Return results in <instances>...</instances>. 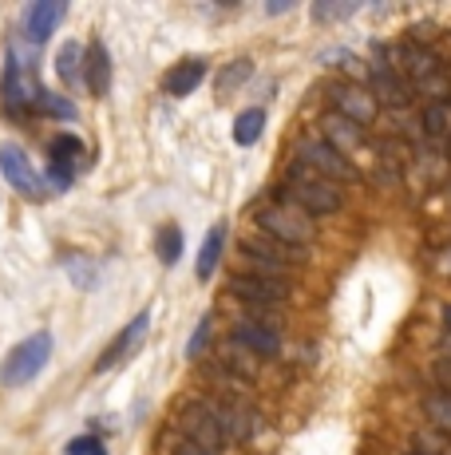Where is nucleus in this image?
I'll return each instance as SVG.
<instances>
[{
  "mask_svg": "<svg viewBox=\"0 0 451 455\" xmlns=\"http://www.w3.org/2000/svg\"><path fill=\"white\" fill-rule=\"evenodd\" d=\"M249 222H254L257 234H265V238L277 242V246H285V250L305 253L317 242V222L301 214V210L285 198L281 187H273L265 203H257L249 210Z\"/></svg>",
  "mask_w": 451,
  "mask_h": 455,
  "instance_id": "obj_1",
  "label": "nucleus"
},
{
  "mask_svg": "<svg viewBox=\"0 0 451 455\" xmlns=\"http://www.w3.org/2000/svg\"><path fill=\"white\" fill-rule=\"evenodd\" d=\"M277 187L285 190V198H289L305 218H325V214H336V210L344 206L341 187L328 182V179H320L317 171H309V166L297 163V159L285 166V179L277 182Z\"/></svg>",
  "mask_w": 451,
  "mask_h": 455,
  "instance_id": "obj_2",
  "label": "nucleus"
},
{
  "mask_svg": "<svg viewBox=\"0 0 451 455\" xmlns=\"http://www.w3.org/2000/svg\"><path fill=\"white\" fill-rule=\"evenodd\" d=\"M51 348H56V337L48 329L32 332L16 348H8V356L0 361V388H24V384H32L48 369Z\"/></svg>",
  "mask_w": 451,
  "mask_h": 455,
  "instance_id": "obj_3",
  "label": "nucleus"
},
{
  "mask_svg": "<svg viewBox=\"0 0 451 455\" xmlns=\"http://www.w3.org/2000/svg\"><path fill=\"white\" fill-rule=\"evenodd\" d=\"M36 95H40V84H36V68L24 64L20 60V48H8V64H4V80H0V100H4V111L12 119H28L32 108H36Z\"/></svg>",
  "mask_w": 451,
  "mask_h": 455,
  "instance_id": "obj_4",
  "label": "nucleus"
},
{
  "mask_svg": "<svg viewBox=\"0 0 451 455\" xmlns=\"http://www.w3.org/2000/svg\"><path fill=\"white\" fill-rule=\"evenodd\" d=\"M297 163H305L309 171H317L320 179H328V182H336V187H357L360 182V171H357V163L352 159H344L336 147H328L325 139L317 135H305L297 143Z\"/></svg>",
  "mask_w": 451,
  "mask_h": 455,
  "instance_id": "obj_5",
  "label": "nucleus"
},
{
  "mask_svg": "<svg viewBox=\"0 0 451 455\" xmlns=\"http://www.w3.org/2000/svg\"><path fill=\"white\" fill-rule=\"evenodd\" d=\"M194 400L202 404V412L218 424V432L226 435V443H249V440H254V432H257L254 408L238 404V400L214 396V392H194Z\"/></svg>",
  "mask_w": 451,
  "mask_h": 455,
  "instance_id": "obj_6",
  "label": "nucleus"
},
{
  "mask_svg": "<svg viewBox=\"0 0 451 455\" xmlns=\"http://www.w3.org/2000/svg\"><path fill=\"white\" fill-rule=\"evenodd\" d=\"M364 92L376 100V108H392V111H404L407 103H412V87H407V80L400 72H396L392 64L384 60V52L376 48V56H372L368 72H364Z\"/></svg>",
  "mask_w": 451,
  "mask_h": 455,
  "instance_id": "obj_7",
  "label": "nucleus"
},
{
  "mask_svg": "<svg viewBox=\"0 0 451 455\" xmlns=\"http://www.w3.org/2000/svg\"><path fill=\"white\" fill-rule=\"evenodd\" d=\"M226 293L238 297V301L254 313H277L293 301V290L285 282H262V277H246V274H230Z\"/></svg>",
  "mask_w": 451,
  "mask_h": 455,
  "instance_id": "obj_8",
  "label": "nucleus"
},
{
  "mask_svg": "<svg viewBox=\"0 0 451 455\" xmlns=\"http://www.w3.org/2000/svg\"><path fill=\"white\" fill-rule=\"evenodd\" d=\"M0 174H4V182L16 190L20 198H28V203H44L48 190H44V179H40V171L32 166L28 151L16 143H0Z\"/></svg>",
  "mask_w": 451,
  "mask_h": 455,
  "instance_id": "obj_9",
  "label": "nucleus"
},
{
  "mask_svg": "<svg viewBox=\"0 0 451 455\" xmlns=\"http://www.w3.org/2000/svg\"><path fill=\"white\" fill-rule=\"evenodd\" d=\"M175 435H178V440H186V443H194V448L218 451V455H226V448H230V443H226V435L218 432V424L202 412V404H198L194 396L182 400V408L175 412Z\"/></svg>",
  "mask_w": 451,
  "mask_h": 455,
  "instance_id": "obj_10",
  "label": "nucleus"
},
{
  "mask_svg": "<svg viewBox=\"0 0 451 455\" xmlns=\"http://www.w3.org/2000/svg\"><path fill=\"white\" fill-rule=\"evenodd\" d=\"M328 103H333V116L349 119V124H357L360 131H368L372 124H376V116H380L376 100L364 92V84H352V80H333L328 84Z\"/></svg>",
  "mask_w": 451,
  "mask_h": 455,
  "instance_id": "obj_11",
  "label": "nucleus"
},
{
  "mask_svg": "<svg viewBox=\"0 0 451 455\" xmlns=\"http://www.w3.org/2000/svg\"><path fill=\"white\" fill-rule=\"evenodd\" d=\"M146 332H151V309H138L135 317L115 332V340H111V345L95 356V372H111V369H119L123 361H131L138 348H143Z\"/></svg>",
  "mask_w": 451,
  "mask_h": 455,
  "instance_id": "obj_12",
  "label": "nucleus"
},
{
  "mask_svg": "<svg viewBox=\"0 0 451 455\" xmlns=\"http://www.w3.org/2000/svg\"><path fill=\"white\" fill-rule=\"evenodd\" d=\"M226 337H230L238 348H246L249 356H257V361H277V356H281V332L270 329V321L238 317Z\"/></svg>",
  "mask_w": 451,
  "mask_h": 455,
  "instance_id": "obj_13",
  "label": "nucleus"
},
{
  "mask_svg": "<svg viewBox=\"0 0 451 455\" xmlns=\"http://www.w3.org/2000/svg\"><path fill=\"white\" fill-rule=\"evenodd\" d=\"M67 16V4L64 0H36V4L24 8V20H20V36L24 44H48V36L59 28V20Z\"/></svg>",
  "mask_w": 451,
  "mask_h": 455,
  "instance_id": "obj_14",
  "label": "nucleus"
},
{
  "mask_svg": "<svg viewBox=\"0 0 451 455\" xmlns=\"http://www.w3.org/2000/svg\"><path fill=\"white\" fill-rule=\"evenodd\" d=\"M83 87H88L95 100H107V92H111V52L99 36H91L83 44Z\"/></svg>",
  "mask_w": 451,
  "mask_h": 455,
  "instance_id": "obj_15",
  "label": "nucleus"
},
{
  "mask_svg": "<svg viewBox=\"0 0 451 455\" xmlns=\"http://www.w3.org/2000/svg\"><path fill=\"white\" fill-rule=\"evenodd\" d=\"M206 72H210V64H206L202 56L182 60V64H175V68L167 72V80H162V92L175 95V100H186V95H194L198 87H202Z\"/></svg>",
  "mask_w": 451,
  "mask_h": 455,
  "instance_id": "obj_16",
  "label": "nucleus"
},
{
  "mask_svg": "<svg viewBox=\"0 0 451 455\" xmlns=\"http://www.w3.org/2000/svg\"><path fill=\"white\" fill-rule=\"evenodd\" d=\"M317 135L325 139L328 147H336V151H341L344 159H349V155L364 143V131H360L357 124H349V119L333 116V111H325V116H320V131H317Z\"/></svg>",
  "mask_w": 451,
  "mask_h": 455,
  "instance_id": "obj_17",
  "label": "nucleus"
},
{
  "mask_svg": "<svg viewBox=\"0 0 451 455\" xmlns=\"http://www.w3.org/2000/svg\"><path fill=\"white\" fill-rule=\"evenodd\" d=\"M222 253H226V222H214L210 234L202 238V246H198V258H194V277L198 282H210V277L218 274Z\"/></svg>",
  "mask_w": 451,
  "mask_h": 455,
  "instance_id": "obj_18",
  "label": "nucleus"
},
{
  "mask_svg": "<svg viewBox=\"0 0 451 455\" xmlns=\"http://www.w3.org/2000/svg\"><path fill=\"white\" fill-rule=\"evenodd\" d=\"M233 274H246V277H262V282H285L289 285L297 277V266H285V261L273 258H254V253H238V266Z\"/></svg>",
  "mask_w": 451,
  "mask_h": 455,
  "instance_id": "obj_19",
  "label": "nucleus"
},
{
  "mask_svg": "<svg viewBox=\"0 0 451 455\" xmlns=\"http://www.w3.org/2000/svg\"><path fill=\"white\" fill-rule=\"evenodd\" d=\"M83 155H88V147H83L80 135H72V131H59V135L48 139V166H64V171H80Z\"/></svg>",
  "mask_w": 451,
  "mask_h": 455,
  "instance_id": "obj_20",
  "label": "nucleus"
},
{
  "mask_svg": "<svg viewBox=\"0 0 451 455\" xmlns=\"http://www.w3.org/2000/svg\"><path fill=\"white\" fill-rule=\"evenodd\" d=\"M214 361H218L226 372H233V376H238V380H246L249 388H254L257 372H262V361H257V356H249L246 348H238L230 337L222 340V348H218V356H214Z\"/></svg>",
  "mask_w": 451,
  "mask_h": 455,
  "instance_id": "obj_21",
  "label": "nucleus"
},
{
  "mask_svg": "<svg viewBox=\"0 0 451 455\" xmlns=\"http://www.w3.org/2000/svg\"><path fill=\"white\" fill-rule=\"evenodd\" d=\"M420 412H423V419H428L431 432H439V435H447L451 440V392L447 388H428L423 392Z\"/></svg>",
  "mask_w": 451,
  "mask_h": 455,
  "instance_id": "obj_22",
  "label": "nucleus"
},
{
  "mask_svg": "<svg viewBox=\"0 0 451 455\" xmlns=\"http://www.w3.org/2000/svg\"><path fill=\"white\" fill-rule=\"evenodd\" d=\"M56 76L67 92L83 87V44L80 40H67L64 48L56 52Z\"/></svg>",
  "mask_w": 451,
  "mask_h": 455,
  "instance_id": "obj_23",
  "label": "nucleus"
},
{
  "mask_svg": "<svg viewBox=\"0 0 451 455\" xmlns=\"http://www.w3.org/2000/svg\"><path fill=\"white\" fill-rule=\"evenodd\" d=\"M241 253H254V258H273V261H285V266H301V258H305V253H297V250L277 246V242H270L265 234H257V230L241 238Z\"/></svg>",
  "mask_w": 451,
  "mask_h": 455,
  "instance_id": "obj_24",
  "label": "nucleus"
},
{
  "mask_svg": "<svg viewBox=\"0 0 451 455\" xmlns=\"http://www.w3.org/2000/svg\"><path fill=\"white\" fill-rule=\"evenodd\" d=\"M420 127L428 139H444L451 135V100H436V103H423L420 111Z\"/></svg>",
  "mask_w": 451,
  "mask_h": 455,
  "instance_id": "obj_25",
  "label": "nucleus"
},
{
  "mask_svg": "<svg viewBox=\"0 0 451 455\" xmlns=\"http://www.w3.org/2000/svg\"><path fill=\"white\" fill-rule=\"evenodd\" d=\"M262 131H265V108H246V111H238L230 135L238 147H254L262 139Z\"/></svg>",
  "mask_w": 451,
  "mask_h": 455,
  "instance_id": "obj_26",
  "label": "nucleus"
},
{
  "mask_svg": "<svg viewBox=\"0 0 451 455\" xmlns=\"http://www.w3.org/2000/svg\"><path fill=\"white\" fill-rule=\"evenodd\" d=\"M32 116H48V119H59V124H72V119L80 116V111H75V103L67 100V95H59V92H48V87H40Z\"/></svg>",
  "mask_w": 451,
  "mask_h": 455,
  "instance_id": "obj_27",
  "label": "nucleus"
},
{
  "mask_svg": "<svg viewBox=\"0 0 451 455\" xmlns=\"http://www.w3.org/2000/svg\"><path fill=\"white\" fill-rule=\"evenodd\" d=\"M182 230L175 222H162L159 230H154V253H159V261L162 266H178V258H182Z\"/></svg>",
  "mask_w": 451,
  "mask_h": 455,
  "instance_id": "obj_28",
  "label": "nucleus"
},
{
  "mask_svg": "<svg viewBox=\"0 0 451 455\" xmlns=\"http://www.w3.org/2000/svg\"><path fill=\"white\" fill-rule=\"evenodd\" d=\"M249 76H254V60H249V56L230 60V64H226L222 72H218V80H214V92H218L222 100H226V95H233V87H241V84L249 80Z\"/></svg>",
  "mask_w": 451,
  "mask_h": 455,
  "instance_id": "obj_29",
  "label": "nucleus"
},
{
  "mask_svg": "<svg viewBox=\"0 0 451 455\" xmlns=\"http://www.w3.org/2000/svg\"><path fill=\"white\" fill-rule=\"evenodd\" d=\"M64 269L75 282V290H95V285H99V266L88 261L83 253H64Z\"/></svg>",
  "mask_w": 451,
  "mask_h": 455,
  "instance_id": "obj_30",
  "label": "nucleus"
},
{
  "mask_svg": "<svg viewBox=\"0 0 451 455\" xmlns=\"http://www.w3.org/2000/svg\"><path fill=\"white\" fill-rule=\"evenodd\" d=\"M415 95H423L428 103H436V100H451V72L447 68H439L436 76H428V80H420L412 87V100Z\"/></svg>",
  "mask_w": 451,
  "mask_h": 455,
  "instance_id": "obj_31",
  "label": "nucleus"
},
{
  "mask_svg": "<svg viewBox=\"0 0 451 455\" xmlns=\"http://www.w3.org/2000/svg\"><path fill=\"white\" fill-rule=\"evenodd\" d=\"M210 337H214V313H206V317H198V325H194V332H190V340H186V361H202Z\"/></svg>",
  "mask_w": 451,
  "mask_h": 455,
  "instance_id": "obj_32",
  "label": "nucleus"
},
{
  "mask_svg": "<svg viewBox=\"0 0 451 455\" xmlns=\"http://www.w3.org/2000/svg\"><path fill=\"white\" fill-rule=\"evenodd\" d=\"M412 448L423 455H451V440L431 432V427H420V432H412Z\"/></svg>",
  "mask_w": 451,
  "mask_h": 455,
  "instance_id": "obj_33",
  "label": "nucleus"
},
{
  "mask_svg": "<svg viewBox=\"0 0 451 455\" xmlns=\"http://www.w3.org/2000/svg\"><path fill=\"white\" fill-rule=\"evenodd\" d=\"M360 4H352V0H341V4H328V0H317L313 4V20L317 24H328V20H344V16H352Z\"/></svg>",
  "mask_w": 451,
  "mask_h": 455,
  "instance_id": "obj_34",
  "label": "nucleus"
},
{
  "mask_svg": "<svg viewBox=\"0 0 451 455\" xmlns=\"http://www.w3.org/2000/svg\"><path fill=\"white\" fill-rule=\"evenodd\" d=\"M64 455H107V448L95 435H75V440L64 443Z\"/></svg>",
  "mask_w": 451,
  "mask_h": 455,
  "instance_id": "obj_35",
  "label": "nucleus"
},
{
  "mask_svg": "<svg viewBox=\"0 0 451 455\" xmlns=\"http://www.w3.org/2000/svg\"><path fill=\"white\" fill-rule=\"evenodd\" d=\"M170 455H218V451L194 448V443H186V440H178V435H175V443H170Z\"/></svg>",
  "mask_w": 451,
  "mask_h": 455,
  "instance_id": "obj_36",
  "label": "nucleus"
},
{
  "mask_svg": "<svg viewBox=\"0 0 451 455\" xmlns=\"http://www.w3.org/2000/svg\"><path fill=\"white\" fill-rule=\"evenodd\" d=\"M436 388H447L451 392V361H447V356H439V361H436Z\"/></svg>",
  "mask_w": 451,
  "mask_h": 455,
  "instance_id": "obj_37",
  "label": "nucleus"
},
{
  "mask_svg": "<svg viewBox=\"0 0 451 455\" xmlns=\"http://www.w3.org/2000/svg\"><path fill=\"white\" fill-rule=\"evenodd\" d=\"M293 8V0H273V4H265V12L270 16H281V12H289Z\"/></svg>",
  "mask_w": 451,
  "mask_h": 455,
  "instance_id": "obj_38",
  "label": "nucleus"
},
{
  "mask_svg": "<svg viewBox=\"0 0 451 455\" xmlns=\"http://www.w3.org/2000/svg\"><path fill=\"white\" fill-rule=\"evenodd\" d=\"M439 266H444V274H451V250H444V258H439Z\"/></svg>",
  "mask_w": 451,
  "mask_h": 455,
  "instance_id": "obj_39",
  "label": "nucleus"
},
{
  "mask_svg": "<svg viewBox=\"0 0 451 455\" xmlns=\"http://www.w3.org/2000/svg\"><path fill=\"white\" fill-rule=\"evenodd\" d=\"M444 329H447V337H451V305L444 309Z\"/></svg>",
  "mask_w": 451,
  "mask_h": 455,
  "instance_id": "obj_40",
  "label": "nucleus"
},
{
  "mask_svg": "<svg viewBox=\"0 0 451 455\" xmlns=\"http://www.w3.org/2000/svg\"><path fill=\"white\" fill-rule=\"evenodd\" d=\"M400 455H423V451H415V448H407V451H400Z\"/></svg>",
  "mask_w": 451,
  "mask_h": 455,
  "instance_id": "obj_41",
  "label": "nucleus"
},
{
  "mask_svg": "<svg viewBox=\"0 0 451 455\" xmlns=\"http://www.w3.org/2000/svg\"><path fill=\"white\" fill-rule=\"evenodd\" d=\"M447 155H451V135H447Z\"/></svg>",
  "mask_w": 451,
  "mask_h": 455,
  "instance_id": "obj_42",
  "label": "nucleus"
}]
</instances>
